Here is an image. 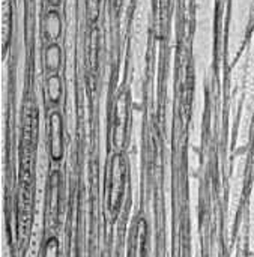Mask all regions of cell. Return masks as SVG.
Wrapping results in <instances>:
<instances>
[{"instance_id":"7","label":"cell","mask_w":254,"mask_h":257,"mask_svg":"<svg viewBox=\"0 0 254 257\" xmlns=\"http://www.w3.org/2000/svg\"><path fill=\"white\" fill-rule=\"evenodd\" d=\"M48 211L51 217H56L59 206V192H60V172L54 170L50 175V186H48Z\"/></svg>"},{"instance_id":"9","label":"cell","mask_w":254,"mask_h":257,"mask_svg":"<svg viewBox=\"0 0 254 257\" xmlns=\"http://www.w3.org/2000/svg\"><path fill=\"white\" fill-rule=\"evenodd\" d=\"M59 254H60V247H59L57 238H54V236L48 238L44 245L42 257H59Z\"/></svg>"},{"instance_id":"6","label":"cell","mask_w":254,"mask_h":257,"mask_svg":"<svg viewBox=\"0 0 254 257\" xmlns=\"http://www.w3.org/2000/svg\"><path fill=\"white\" fill-rule=\"evenodd\" d=\"M62 67V48L57 42L48 44L44 51V68L50 74H57Z\"/></svg>"},{"instance_id":"10","label":"cell","mask_w":254,"mask_h":257,"mask_svg":"<svg viewBox=\"0 0 254 257\" xmlns=\"http://www.w3.org/2000/svg\"><path fill=\"white\" fill-rule=\"evenodd\" d=\"M47 3L50 5V6H59L60 3H62V0H47Z\"/></svg>"},{"instance_id":"5","label":"cell","mask_w":254,"mask_h":257,"mask_svg":"<svg viewBox=\"0 0 254 257\" xmlns=\"http://www.w3.org/2000/svg\"><path fill=\"white\" fill-rule=\"evenodd\" d=\"M45 93L50 106L59 107L63 96V84L59 74H50L45 80Z\"/></svg>"},{"instance_id":"2","label":"cell","mask_w":254,"mask_h":257,"mask_svg":"<svg viewBox=\"0 0 254 257\" xmlns=\"http://www.w3.org/2000/svg\"><path fill=\"white\" fill-rule=\"evenodd\" d=\"M128 98L126 93H120L114 103L113 113V146L116 152H122L128 137Z\"/></svg>"},{"instance_id":"8","label":"cell","mask_w":254,"mask_h":257,"mask_svg":"<svg viewBox=\"0 0 254 257\" xmlns=\"http://www.w3.org/2000/svg\"><path fill=\"white\" fill-rule=\"evenodd\" d=\"M146 235H147V224L142 218L137 222V229H136V242H134V254L137 257L145 256V245H146Z\"/></svg>"},{"instance_id":"3","label":"cell","mask_w":254,"mask_h":257,"mask_svg":"<svg viewBox=\"0 0 254 257\" xmlns=\"http://www.w3.org/2000/svg\"><path fill=\"white\" fill-rule=\"evenodd\" d=\"M48 150L53 161L59 163L65 152V134H63V116L59 110H53L48 117Z\"/></svg>"},{"instance_id":"1","label":"cell","mask_w":254,"mask_h":257,"mask_svg":"<svg viewBox=\"0 0 254 257\" xmlns=\"http://www.w3.org/2000/svg\"><path fill=\"white\" fill-rule=\"evenodd\" d=\"M126 163L122 152H114L109 163V208L111 212H117L125 189Z\"/></svg>"},{"instance_id":"4","label":"cell","mask_w":254,"mask_h":257,"mask_svg":"<svg viewBox=\"0 0 254 257\" xmlns=\"http://www.w3.org/2000/svg\"><path fill=\"white\" fill-rule=\"evenodd\" d=\"M42 32L47 42L54 44L62 35V18L56 9H51L45 14L42 21Z\"/></svg>"}]
</instances>
